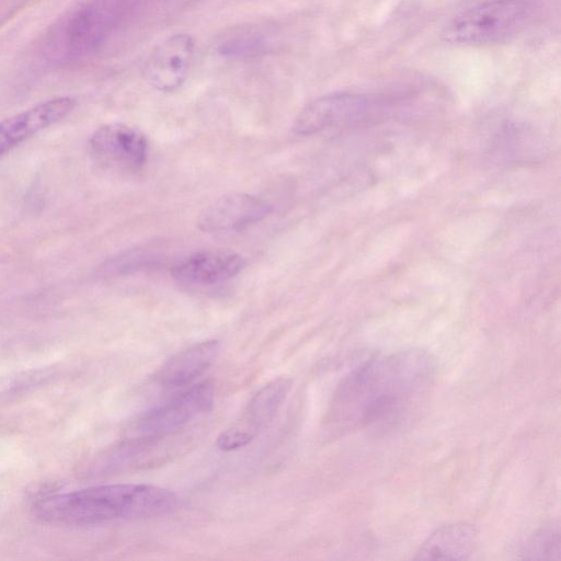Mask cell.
I'll return each mask as SVG.
<instances>
[{
	"label": "cell",
	"instance_id": "cell-2",
	"mask_svg": "<svg viewBox=\"0 0 561 561\" xmlns=\"http://www.w3.org/2000/svg\"><path fill=\"white\" fill-rule=\"evenodd\" d=\"M178 504L173 492L157 485L104 484L47 496L36 503L34 511L45 523L94 526L164 516Z\"/></svg>",
	"mask_w": 561,
	"mask_h": 561
},
{
	"label": "cell",
	"instance_id": "cell-5",
	"mask_svg": "<svg viewBox=\"0 0 561 561\" xmlns=\"http://www.w3.org/2000/svg\"><path fill=\"white\" fill-rule=\"evenodd\" d=\"M291 385V378L278 377L263 386L234 422L219 434L216 446L231 451L250 444L276 415Z\"/></svg>",
	"mask_w": 561,
	"mask_h": 561
},
{
	"label": "cell",
	"instance_id": "cell-12",
	"mask_svg": "<svg viewBox=\"0 0 561 561\" xmlns=\"http://www.w3.org/2000/svg\"><path fill=\"white\" fill-rule=\"evenodd\" d=\"M220 351L217 340L196 343L169 358L156 373V381L164 388L191 383L210 367Z\"/></svg>",
	"mask_w": 561,
	"mask_h": 561
},
{
	"label": "cell",
	"instance_id": "cell-3",
	"mask_svg": "<svg viewBox=\"0 0 561 561\" xmlns=\"http://www.w3.org/2000/svg\"><path fill=\"white\" fill-rule=\"evenodd\" d=\"M534 14L528 0H488L457 14L443 38L456 45H493L523 32Z\"/></svg>",
	"mask_w": 561,
	"mask_h": 561
},
{
	"label": "cell",
	"instance_id": "cell-14",
	"mask_svg": "<svg viewBox=\"0 0 561 561\" xmlns=\"http://www.w3.org/2000/svg\"><path fill=\"white\" fill-rule=\"evenodd\" d=\"M561 531L558 523H546L534 529L519 546L520 558L530 560L561 559Z\"/></svg>",
	"mask_w": 561,
	"mask_h": 561
},
{
	"label": "cell",
	"instance_id": "cell-11",
	"mask_svg": "<svg viewBox=\"0 0 561 561\" xmlns=\"http://www.w3.org/2000/svg\"><path fill=\"white\" fill-rule=\"evenodd\" d=\"M244 265V259L233 251L208 250L194 253L174 265L172 275L186 285L211 286L232 278Z\"/></svg>",
	"mask_w": 561,
	"mask_h": 561
},
{
	"label": "cell",
	"instance_id": "cell-8",
	"mask_svg": "<svg viewBox=\"0 0 561 561\" xmlns=\"http://www.w3.org/2000/svg\"><path fill=\"white\" fill-rule=\"evenodd\" d=\"M194 47L193 37L185 33L162 41L147 60L145 77L148 83L162 92L179 89L188 76Z\"/></svg>",
	"mask_w": 561,
	"mask_h": 561
},
{
	"label": "cell",
	"instance_id": "cell-7",
	"mask_svg": "<svg viewBox=\"0 0 561 561\" xmlns=\"http://www.w3.org/2000/svg\"><path fill=\"white\" fill-rule=\"evenodd\" d=\"M91 152L105 164L123 170L137 171L147 159L148 145L137 128L122 124H106L90 138Z\"/></svg>",
	"mask_w": 561,
	"mask_h": 561
},
{
	"label": "cell",
	"instance_id": "cell-10",
	"mask_svg": "<svg viewBox=\"0 0 561 561\" xmlns=\"http://www.w3.org/2000/svg\"><path fill=\"white\" fill-rule=\"evenodd\" d=\"M75 106L73 98L59 96L0 121V157L32 136L62 121Z\"/></svg>",
	"mask_w": 561,
	"mask_h": 561
},
{
	"label": "cell",
	"instance_id": "cell-6",
	"mask_svg": "<svg viewBox=\"0 0 561 561\" xmlns=\"http://www.w3.org/2000/svg\"><path fill=\"white\" fill-rule=\"evenodd\" d=\"M371 108L369 98L358 93H333L307 104L297 115L293 130L313 135L325 129L344 127L364 119Z\"/></svg>",
	"mask_w": 561,
	"mask_h": 561
},
{
	"label": "cell",
	"instance_id": "cell-1",
	"mask_svg": "<svg viewBox=\"0 0 561 561\" xmlns=\"http://www.w3.org/2000/svg\"><path fill=\"white\" fill-rule=\"evenodd\" d=\"M436 374L435 357L422 348L371 357L337 385L325 421L340 433L399 430L425 402Z\"/></svg>",
	"mask_w": 561,
	"mask_h": 561
},
{
	"label": "cell",
	"instance_id": "cell-4",
	"mask_svg": "<svg viewBox=\"0 0 561 561\" xmlns=\"http://www.w3.org/2000/svg\"><path fill=\"white\" fill-rule=\"evenodd\" d=\"M215 390L210 381H203L187 391L140 415L130 427L129 437L165 438L190 421L209 411Z\"/></svg>",
	"mask_w": 561,
	"mask_h": 561
},
{
	"label": "cell",
	"instance_id": "cell-9",
	"mask_svg": "<svg viewBox=\"0 0 561 561\" xmlns=\"http://www.w3.org/2000/svg\"><path fill=\"white\" fill-rule=\"evenodd\" d=\"M272 211L264 199L244 193L225 195L198 216L197 227L208 233L240 231L261 221Z\"/></svg>",
	"mask_w": 561,
	"mask_h": 561
},
{
	"label": "cell",
	"instance_id": "cell-13",
	"mask_svg": "<svg viewBox=\"0 0 561 561\" xmlns=\"http://www.w3.org/2000/svg\"><path fill=\"white\" fill-rule=\"evenodd\" d=\"M478 528L469 523H455L434 530L421 545L416 560H467L478 541Z\"/></svg>",
	"mask_w": 561,
	"mask_h": 561
}]
</instances>
